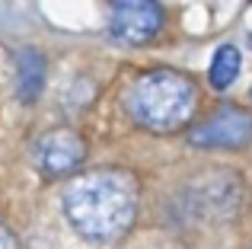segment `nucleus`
Instances as JSON below:
<instances>
[{"label": "nucleus", "instance_id": "1", "mask_svg": "<svg viewBox=\"0 0 252 249\" xmlns=\"http://www.w3.org/2000/svg\"><path fill=\"white\" fill-rule=\"evenodd\" d=\"M137 211V186L115 169L83 173L64 192L70 227L90 243H112L131 227Z\"/></svg>", "mask_w": 252, "mask_h": 249}, {"label": "nucleus", "instance_id": "8", "mask_svg": "<svg viewBox=\"0 0 252 249\" xmlns=\"http://www.w3.org/2000/svg\"><path fill=\"white\" fill-rule=\"evenodd\" d=\"M0 249H16V246H13V237H10V230H6L3 224H0Z\"/></svg>", "mask_w": 252, "mask_h": 249}, {"label": "nucleus", "instance_id": "3", "mask_svg": "<svg viewBox=\"0 0 252 249\" xmlns=\"http://www.w3.org/2000/svg\"><path fill=\"white\" fill-rule=\"evenodd\" d=\"M189 144L198 150H243L252 144V112L243 106H217L189 124Z\"/></svg>", "mask_w": 252, "mask_h": 249}, {"label": "nucleus", "instance_id": "2", "mask_svg": "<svg viewBox=\"0 0 252 249\" xmlns=\"http://www.w3.org/2000/svg\"><path fill=\"white\" fill-rule=\"evenodd\" d=\"M201 106V87L191 74L176 67H157L134 77L122 96L131 124L150 134H172L195 122Z\"/></svg>", "mask_w": 252, "mask_h": 249}, {"label": "nucleus", "instance_id": "7", "mask_svg": "<svg viewBox=\"0 0 252 249\" xmlns=\"http://www.w3.org/2000/svg\"><path fill=\"white\" fill-rule=\"evenodd\" d=\"M240 51L233 45H220L211 58V67H208V80L214 90H230L240 77Z\"/></svg>", "mask_w": 252, "mask_h": 249}, {"label": "nucleus", "instance_id": "6", "mask_svg": "<svg viewBox=\"0 0 252 249\" xmlns=\"http://www.w3.org/2000/svg\"><path fill=\"white\" fill-rule=\"evenodd\" d=\"M16 93L29 106L45 93V55L35 48H23L16 55Z\"/></svg>", "mask_w": 252, "mask_h": 249}, {"label": "nucleus", "instance_id": "5", "mask_svg": "<svg viewBox=\"0 0 252 249\" xmlns=\"http://www.w3.org/2000/svg\"><path fill=\"white\" fill-rule=\"evenodd\" d=\"M86 160V141L74 128H51L35 144V163L48 179L70 176Z\"/></svg>", "mask_w": 252, "mask_h": 249}, {"label": "nucleus", "instance_id": "4", "mask_svg": "<svg viewBox=\"0 0 252 249\" xmlns=\"http://www.w3.org/2000/svg\"><path fill=\"white\" fill-rule=\"evenodd\" d=\"M166 26L160 0H109V32L122 45H150Z\"/></svg>", "mask_w": 252, "mask_h": 249}]
</instances>
